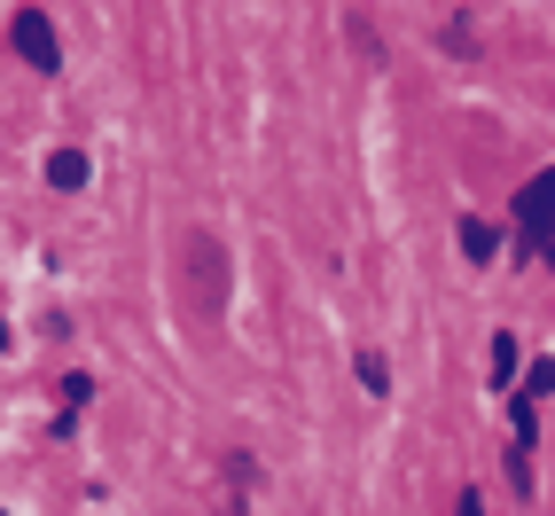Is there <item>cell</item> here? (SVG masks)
I'll return each mask as SVG.
<instances>
[{"instance_id":"1","label":"cell","mask_w":555,"mask_h":516,"mask_svg":"<svg viewBox=\"0 0 555 516\" xmlns=\"http://www.w3.org/2000/svg\"><path fill=\"white\" fill-rule=\"evenodd\" d=\"M547 235H555V172H540V180H525V189H516V267H525V258H540Z\"/></svg>"},{"instance_id":"2","label":"cell","mask_w":555,"mask_h":516,"mask_svg":"<svg viewBox=\"0 0 555 516\" xmlns=\"http://www.w3.org/2000/svg\"><path fill=\"white\" fill-rule=\"evenodd\" d=\"M9 40H16V55H24L31 70H63V48H55V24H48V9H16Z\"/></svg>"},{"instance_id":"3","label":"cell","mask_w":555,"mask_h":516,"mask_svg":"<svg viewBox=\"0 0 555 516\" xmlns=\"http://www.w3.org/2000/svg\"><path fill=\"white\" fill-rule=\"evenodd\" d=\"M462 250L477 258V267H486V258L501 250V228H493V219H462Z\"/></svg>"},{"instance_id":"4","label":"cell","mask_w":555,"mask_h":516,"mask_svg":"<svg viewBox=\"0 0 555 516\" xmlns=\"http://www.w3.org/2000/svg\"><path fill=\"white\" fill-rule=\"evenodd\" d=\"M48 180H55V189H87V150H55L48 157Z\"/></svg>"},{"instance_id":"5","label":"cell","mask_w":555,"mask_h":516,"mask_svg":"<svg viewBox=\"0 0 555 516\" xmlns=\"http://www.w3.org/2000/svg\"><path fill=\"white\" fill-rule=\"evenodd\" d=\"M352 367H360V384H367V391H376V399L391 391V367H384V352H360Z\"/></svg>"},{"instance_id":"6","label":"cell","mask_w":555,"mask_h":516,"mask_svg":"<svg viewBox=\"0 0 555 516\" xmlns=\"http://www.w3.org/2000/svg\"><path fill=\"white\" fill-rule=\"evenodd\" d=\"M508 376H516V337L501 328V337H493V384H508Z\"/></svg>"},{"instance_id":"7","label":"cell","mask_w":555,"mask_h":516,"mask_svg":"<svg viewBox=\"0 0 555 516\" xmlns=\"http://www.w3.org/2000/svg\"><path fill=\"white\" fill-rule=\"evenodd\" d=\"M547 391H555V360H532L525 367V399H547Z\"/></svg>"},{"instance_id":"8","label":"cell","mask_w":555,"mask_h":516,"mask_svg":"<svg viewBox=\"0 0 555 516\" xmlns=\"http://www.w3.org/2000/svg\"><path fill=\"white\" fill-rule=\"evenodd\" d=\"M63 399H70V408H87V399H94V376H79V367H70V376H63Z\"/></svg>"},{"instance_id":"9","label":"cell","mask_w":555,"mask_h":516,"mask_svg":"<svg viewBox=\"0 0 555 516\" xmlns=\"http://www.w3.org/2000/svg\"><path fill=\"white\" fill-rule=\"evenodd\" d=\"M454 516H486V501H477V486H462V501H454Z\"/></svg>"},{"instance_id":"10","label":"cell","mask_w":555,"mask_h":516,"mask_svg":"<svg viewBox=\"0 0 555 516\" xmlns=\"http://www.w3.org/2000/svg\"><path fill=\"white\" fill-rule=\"evenodd\" d=\"M0 352H9V321H0Z\"/></svg>"}]
</instances>
